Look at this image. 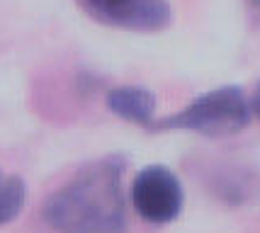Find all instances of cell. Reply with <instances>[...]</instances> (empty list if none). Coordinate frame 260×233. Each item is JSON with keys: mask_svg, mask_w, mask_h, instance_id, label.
Wrapping results in <instances>:
<instances>
[{"mask_svg": "<svg viewBox=\"0 0 260 233\" xmlns=\"http://www.w3.org/2000/svg\"><path fill=\"white\" fill-rule=\"evenodd\" d=\"M124 155L85 163L44 202V221L56 233H126Z\"/></svg>", "mask_w": 260, "mask_h": 233, "instance_id": "obj_1", "label": "cell"}, {"mask_svg": "<svg viewBox=\"0 0 260 233\" xmlns=\"http://www.w3.org/2000/svg\"><path fill=\"white\" fill-rule=\"evenodd\" d=\"M250 114L253 107L243 90L224 85L194 97L187 107L166 119H156L151 124V131H192L207 139H224L243 131L250 122Z\"/></svg>", "mask_w": 260, "mask_h": 233, "instance_id": "obj_2", "label": "cell"}, {"mask_svg": "<svg viewBox=\"0 0 260 233\" xmlns=\"http://www.w3.org/2000/svg\"><path fill=\"white\" fill-rule=\"evenodd\" d=\"M182 185L166 165H148L132 182V207L148 223H170L182 211Z\"/></svg>", "mask_w": 260, "mask_h": 233, "instance_id": "obj_3", "label": "cell"}, {"mask_svg": "<svg viewBox=\"0 0 260 233\" xmlns=\"http://www.w3.org/2000/svg\"><path fill=\"white\" fill-rule=\"evenodd\" d=\"M92 20L129 29V32H158L170 24L168 0H78Z\"/></svg>", "mask_w": 260, "mask_h": 233, "instance_id": "obj_4", "label": "cell"}, {"mask_svg": "<svg viewBox=\"0 0 260 233\" xmlns=\"http://www.w3.org/2000/svg\"><path fill=\"white\" fill-rule=\"evenodd\" d=\"M156 95L141 85H119L107 92V107L119 119L151 129L156 122Z\"/></svg>", "mask_w": 260, "mask_h": 233, "instance_id": "obj_5", "label": "cell"}, {"mask_svg": "<svg viewBox=\"0 0 260 233\" xmlns=\"http://www.w3.org/2000/svg\"><path fill=\"white\" fill-rule=\"evenodd\" d=\"M27 185L17 175H3L0 170V226L15 221L24 209Z\"/></svg>", "mask_w": 260, "mask_h": 233, "instance_id": "obj_6", "label": "cell"}, {"mask_svg": "<svg viewBox=\"0 0 260 233\" xmlns=\"http://www.w3.org/2000/svg\"><path fill=\"white\" fill-rule=\"evenodd\" d=\"M250 107H253V112L260 117V83L258 88H255V92H253V100H250Z\"/></svg>", "mask_w": 260, "mask_h": 233, "instance_id": "obj_7", "label": "cell"}, {"mask_svg": "<svg viewBox=\"0 0 260 233\" xmlns=\"http://www.w3.org/2000/svg\"><path fill=\"white\" fill-rule=\"evenodd\" d=\"M250 3H253V5H255V8L260 10V0H250Z\"/></svg>", "mask_w": 260, "mask_h": 233, "instance_id": "obj_8", "label": "cell"}]
</instances>
